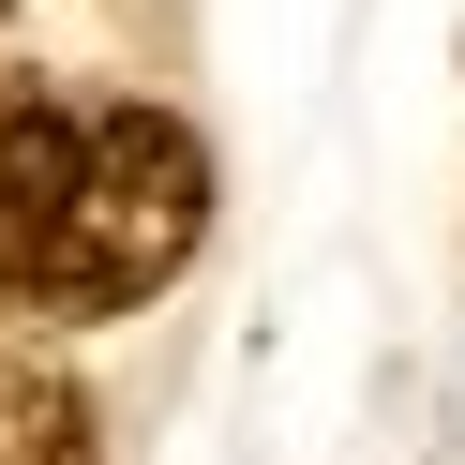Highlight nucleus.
I'll return each instance as SVG.
<instances>
[{
  "label": "nucleus",
  "instance_id": "nucleus-1",
  "mask_svg": "<svg viewBox=\"0 0 465 465\" xmlns=\"http://www.w3.org/2000/svg\"><path fill=\"white\" fill-rule=\"evenodd\" d=\"M195 225H211V151L165 105H91L75 181H61V211H45V241L15 255L0 301L15 315H135L195 255Z\"/></svg>",
  "mask_w": 465,
  "mask_h": 465
},
{
  "label": "nucleus",
  "instance_id": "nucleus-2",
  "mask_svg": "<svg viewBox=\"0 0 465 465\" xmlns=\"http://www.w3.org/2000/svg\"><path fill=\"white\" fill-rule=\"evenodd\" d=\"M0 465H91V405L31 345H0Z\"/></svg>",
  "mask_w": 465,
  "mask_h": 465
}]
</instances>
